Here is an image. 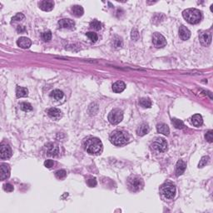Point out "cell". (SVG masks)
Masks as SVG:
<instances>
[{
    "mask_svg": "<svg viewBox=\"0 0 213 213\" xmlns=\"http://www.w3.org/2000/svg\"><path fill=\"white\" fill-rule=\"evenodd\" d=\"M55 176L58 179H63L67 176V172H66L65 170H58L55 172Z\"/></svg>",
    "mask_w": 213,
    "mask_h": 213,
    "instance_id": "cell-31",
    "label": "cell"
},
{
    "mask_svg": "<svg viewBox=\"0 0 213 213\" xmlns=\"http://www.w3.org/2000/svg\"><path fill=\"white\" fill-rule=\"evenodd\" d=\"M13 152L12 149L8 145L3 144L0 148V158L2 160L8 159L12 157Z\"/></svg>",
    "mask_w": 213,
    "mask_h": 213,
    "instance_id": "cell-10",
    "label": "cell"
},
{
    "mask_svg": "<svg viewBox=\"0 0 213 213\" xmlns=\"http://www.w3.org/2000/svg\"><path fill=\"white\" fill-rule=\"evenodd\" d=\"M45 151H46V153L49 156H52V157H57V156L59 155V147L58 145H57L56 143H47L45 147Z\"/></svg>",
    "mask_w": 213,
    "mask_h": 213,
    "instance_id": "cell-8",
    "label": "cell"
},
{
    "mask_svg": "<svg viewBox=\"0 0 213 213\" xmlns=\"http://www.w3.org/2000/svg\"><path fill=\"white\" fill-rule=\"evenodd\" d=\"M182 16L186 22L191 24H196L201 20V13L196 8H187L182 13Z\"/></svg>",
    "mask_w": 213,
    "mask_h": 213,
    "instance_id": "cell-2",
    "label": "cell"
},
{
    "mask_svg": "<svg viewBox=\"0 0 213 213\" xmlns=\"http://www.w3.org/2000/svg\"><path fill=\"white\" fill-rule=\"evenodd\" d=\"M28 94H29V91H28L26 87H17V88H16V95H17V97H27Z\"/></svg>",
    "mask_w": 213,
    "mask_h": 213,
    "instance_id": "cell-24",
    "label": "cell"
},
{
    "mask_svg": "<svg viewBox=\"0 0 213 213\" xmlns=\"http://www.w3.org/2000/svg\"><path fill=\"white\" fill-rule=\"evenodd\" d=\"M139 103L144 108H149L152 106V102L149 98H141Z\"/></svg>",
    "mask_w": 213,
    "mask_h": 213,
    "instance_id": "cell-27",
    "label": "cell"
},
{
    "mask_svg": "<svg viewBox=\"0 0 213 213\" xmlns=\"http://www.w3.org/2000/svg\"><path fill=\"white\" fill-rule=\"evenodd\" d=\"M200 42L203 46H208L211 43V33H207V32H204L200 34Z\"/></svg>",
    "mask_w": 213,
    "mask_h": 213,
    "instance_id": "cell-12",
    "label": "cell"
},
{
    "mask_svg": "<svg viewBox=\"0 0 213 213\" xmlns=\"http://www.w3.org/2000/svg\"><path fill=\"white\" fill-rule=\"evenodd\" d=\"M205 138L206 140L209 143H212L213 142V132L212 131H208L206 133L205 135Z\"/></svg>",
    "mask_w": 213,
    "mask_h": 213,
    "instance_id": "cell-35",
    "label": "cell"
},
{
    "mask_svg": "<svg viewBox=\"0 0 213 213\" xmlns=\"http://www.w3.org/2000/svg\"><path fill=\"white\" fill-rule=\"evenodd\" d=\"M125 88H126V84L122 81H117L112 85V91L116 93L123 92Z\"/></svg>",
    "mask_w": 213,
    "mask_h": 213,
    "instance_id": "cell-18",
    "label": "cell"
},
{
    "mask_svg": "<svg viewBox=\"0 0 213 213\" xmlns=\"http://www.w3.org/2000/svg\"><path fill=\"white\" fill-rule=\"evenodd\" d=\"M17 44L18 46L20 47V48H22L23 49H27L30 48V46L32 45V42L30 39L26 38V37H21V38L18 39Z\"/></svg>",
    "mask_w": 213,
    "mask_h": 213,
    "instance_id": "cell-14",
    "label": "cell"
},
{
    "mask_svg": "<svg viewBox=\"0 0 213 213\" xmlns=\"http://www.w3.org/2000/svg\"><path fill=\"white\" fill-rule=\"evenodd\" d=\"M10 175V168L8 165L3 163L1 165V180L4 181L5 179L8 178Z\"/></svg>",
    "mask_w": 213,
    "mask_h": 213,
    "instance_id": "cell-19",
    "label": "cell"
},
{
    "mask_svg": "<svg viewBox=\"0 0 213 213\" xmlns=\"http://www.w3.org/2000/svg\"><path fill=\"white\" fill-rule=\"evenodd\" d=\"M151 149L156 153H162L167 152V143L164 138H158L156 139L151 145Z\"/></svg>",
    "mask_w": 213,
    "mask_h": 213,
    "instance_id": "cell-4",
    "label": "cell"
},
{
    "mask_svg": "<svg viewBox=\"0 0 213 213\" xmlns=\"http://www.w3.org/2000/svg\"><path fill=\"white\" fill-rule=\"evenodd\" d=\"M123 119V112L118 108L113 109L108 114V121L112 125H117L120 123Z\"/></svg>",
    "mask_w": 213,
    "mask_h": 213,
    "instance_id": "cell-5",
    "label": "cell"
},
{
    "mask_svg": "<svg viewBox=\"0 0 213 213\" xmlns=\"http://www.w3.org/2000/svg\"><path fill=\"white\" fill-rule=\"evenodd\" d=\"M209 161H210V158H209L208 156L202 157L201 159L200 160V162H199V164H198L199 168H201V167H203L204 166H206V165L209 162Z\"/></svg>",
    "mask_w": 213,
    "mask_h": 213,
    "instance_id": "cell-29",
    "label": "cell"
},
{
    "mask_svg": "<svg viewBox=\"0 0 213 213\" xmlns=\"http://www.w3.org/2000/svg\"><path fill=\"white\" fill-rule=\"evenodd\" d=\"M3 189H4V191H8V192H11V191H13V186L10 183H7L3 186Z\"/></svg>",
    "mask_w": 213,
    "mask_h": 213,
    "instance_id": "cell-38",
    "label": "cell"
},
{
    "mask_svg": "<svg viewBox=\"0 0 213 213\" xmlns=\"http://www.w3.org/2000/svg\"><path fill=\"white\" fill-rule=\"evenodd\" d=\"M172 125L177 129H182L185 127L183 122H182V120H180V119L177 118H172Z\"/></svg>",
    "mask_w": 213,
    "mask_h": 213,
    "instance_id": "cell-26",
    "label": "cell"
},
{
    "mask_svg": "<svg viewBox=\"0 0 213 213\" xmlns=\"http://www.w3.org/2000/svg\"><path fill=\"white\" fill-rule=\"evenodd\" d=\"M20 108L22 109L23 111L29 112L33 109V106L29 102H22V103H20Z\"/></svg>",
    "mask_w": 213,
    "mask_h": 213,
    "instance_id": "cell-30",
    "label": "cell"
},
{
    "mask_svg": "<svg viewBox=\"0 0 213 213\" xmlns=\"http://www.w3.org/2000/svg\"><path fill=\"white\" fill-rule=\"evenodd\" d=\"M191 123L195 127H201L203 124V118L200 114H196L191 117Z\"/></svg>",
    "mask_w": 213,
    "mask_h": 213,
    "instance_id": "cell-21",
    "label": "cell"
},
{
    "mask_svg": "<svg viewBox=\"0 0 213 213\" xmlns=\"http://www.w3.org/2000/svg\"><path fill=\"white\" fill-rule=\"evenodd\" d=\"M48 114L52 119H54V120H58L62 117V112L60 111V109L56 108V107H52V108L49 109Z\"/></svg>",
    "mask_w": 213,
    "mask_h": 213,
    "instance_id": "cell-15",
    "label": "cell"
},
{
    "mask_svg": "<svg viewBox=\"0 0 213 213\" xmlns=\"http://www.w3.org/2000/svg\"><path fill=\"white\" fill-rule=\"evenodd\" d=\"M102 23L99 21H97V20H93V21L90 23V27L92 28V29H94L95 30H100L102 29Z\"/></svg>",
    "mask_w": 213,
    "mask_h": 213,
    "instance_id": "cell-28",
    "label": "cell"
},
{
    "mask_svg": "<svg viewBox=\"0 0 213 213\" xmlns=\"http://www.w3.org/2000/svg\"><path fill=\"white\" fill-rule=\"evenodd\" d=\"M153 43L156 48H163L167 44V40L161 34L155 33L153 34Z\"/></svg>",
    "mask_w": 213,
    "mask_h": 213,
    "instance_id": "cell-9",
    "label": "cell"
},
{
    "mask_svg": "<svg viewBox=\"0 0 213 213\" xmlns=\"http://www.w3.org/2000/svg\"><path fill=\"white\" fill-rule=\"evenodd\" d=\"M54 165V162L53 160H46L44 162V167H46L47 168H51L52 167H53Z\"/></svg>",
    "mask_w": 213,
    "mask_h": 213,
    "instance_id": "cell-39",
    "label": "cell"
},
{
    "mask_svg": "<svg viewBox=\"0 0 213 213\" xmlns=\"http://www.w3.org/2000/svg\"><path fill=\"white\" fill-rule=\"evenodd\" d=\"M128 187L130 190L132 191H140L141 189L143 188V180L138 177H132L128 179Z\"/></svg>",
    "mask_w": 213,
    "mask_h": 213,
    "instance_id": "cell-7",
    "label": "cell"
},
{
    "mask_svg": "<svg viewBox=\"0 0 213 213\" xmlns=\"http://www.w3.org/2000/svg\"><path fill=\"white\" fill-rule=\"evenodd\" d=\"M149 131H150V128H149V126H148V124L143 123V124H141L140 126H139V127L138 128V130H137V133H138V136L143 137V136L148 134V133L149 132Z\"/></svg>",
    "mask_w": 213,
    "mask_h": 213,
    "instance_id": "cell-20",
    "label": "cell"
},
{
    "mask_svg": "<svg viewBox=\"0 0 213 213\" xmlns=\"http://www.w3.org/2000/svg\"><path fill=\"white\" fill-rule=\"evenodd\" d=\"M87 185L89 186H91V187H94V186H97V181H96L95 178L87 180Z\"/></svg>",
    "mask_w": 213,
    "mask_h": 213,
    "instance_id": "cell-40",
    "label": "cell"
},
{
    "mask_svg": "<svg viewBox=\"0 0 213 213\" xmlns=\"http://www.w3.org/2000/svg\"><path fill=\"white\" fill-rule=\"evenodd\" d=\"M157 130H158V132L159 133H162V134L166 136H168L170 133L169 127H168L167 124L165 123L158 124V126H157Z\"/></svg>",
    "mask_w": 213,
    "mask_h": 213,
    "instance_id": "cell-22",
    "label": "cell"
},
{
    "mask_svg": "<svg viewBox=\"0 0 213 213\" xmlns=\"http://www.w3.org/2000/svg\"><path fill=\"white\" fill-rule=\"evenodd\" d=\"M50 96H51V97H53L54 100L58 101V100H61L63 97V92L58 89L53 90V92H51Z\"/></svg>",
    "mask_w": 213,
    "mask_h": 213,
    "instance_id": "cell-25",
    "label": "cell"
},
{
    "mask_svg": "<svg viewBox=\"0 0 213 213\" xmlns=\"http://www.w3.org/2000/svg\"><path fill=\"white\" fill-rule=\"evenodd\" d=\"M17 31L18 32V33H23V32L26 31V29H25V27L23 26H18Z\"/></svg>",
    "mask_w": 213,
    "mask_h": 213,
    "instance_id": "cell-41",
    "label": "cell"
},
{
    "mask_svg": "<svg viewBox=\"0 0 213 213\" xmlns=\"http://www.w3.org/2000/svg\"><path fill=\"white\" fill-rule=\"evenodd\" d=\"M113 44L114 47H115L116 49H117V48H121V47L122 46V41L121 40V39H119V38L117 37L116 39H114Z\"/></svg>",
    "mask_w": 213,
    "mask_h": 213,
    "instance_id": "cell-37",
    "label": "cell"
},
{
    "mask_svg": "<svg viewBox=\"0 0 213 213\" xmlns=\"http://www.w3.org/2000/svg\"><path fill=\"white\" fill-rule=\"evenodd\" d=\"M179 36L180 38L182 39V40H188L191 37V32L189 31V29L187 28H186L185 26L180 27L179 29Z\"/></svg>",
    "mask_w": 213,
    "mask_h": 213,
    "instance_id": "cell-17",
    "label": "cell"
},
{
    "mask_svg": "<svg viewBox=\"0 0 213 213\" xmlns=\"http://www.w3.org/2000/svg\"><path fill=\"white\" fill-rule=\"evenodd\" d=\"M72 12H73V14L76 17H81L83 15V13H84V10L82 8V6H79V5H75L72 8Z\"/></svg>",
    "mask_w": 213,
    "mask_h": 213,
    "instance_id": "cell-23",
    "label": "cell"
},
{
    "mask_svg": "<svg viewBox=\"0 0 213 213\" xmlns=\"http://www.w3.org/2000/svg\"><path fill=\"white\" fill-rule=\"evenodd\" d=\"M23 19H24V15L23 14V13H17L12 18V23L16 22V21H22Z\"/></svg>",
    "mask_w": 213,
    "mask_h": 213,
    "instance_id": "cell-34",
    "label": "cell"
},
{
    "mask_svg": "<svg viewBox=\"0 0 213 213\" xmlns=\"http://www.w3.org/2000/svg\"><path fill=\"white\" fill-rule=\"evenodd\" d=\"M161 192L167 199H172L176 194V186L172 183H165L161 187Z\"/></svg>",
    "mask_w": 213,
    "mask_h": 213,
    "instance_id": "cell-6",
    "label": "cell"
},
{
    "mask_svg": "<svg viewBox=\"0 0 213 213\" xmlns=\"http://www.w3.org/2000/svg\"><path fill=\"white\" fill-rule=\"evenodd\" d=\"M53 7H54V2L52 0H44V1H41L39 3V8L46 12H49L53 10Z\"/></svg>",
    "mask_w": 213,
    "mask_h": 213,
    "instance_id": "cell-13",
    "label": "cell"
},
{
    "mask_svg": "<svg viewBox=\"0 0 213 213\" xmlns=\"http://www.w3.org/2000/svg\"><path fill=\"white\" fill-rule=\"evenodd\" d=\"M51 39H52V33L50 31L44 32V33L42 34V39H43L44 42L50 41Z\"/></svg>",
    "mask_w": 213,
    "mask_h": 213,
    "instance_id": "cell-33",
    "label": "cell"
},
{
    "mask_svg": "<svg viewBox=\"0 0 213 213\" xmlns=\"http://www.w3.org/2000/svg\"><path fill=\"white\" fill-rule=\"evenodd\" d=\"M129 140L128 135L122 131H114L110 135V141L115 146H122Z\"/></svg>",
    "mask_w": 213,
    "mask_h": 213,
    "instance_id": "cell-3",
    "label": "cell"
},
{
    "mask_svg": "<svg viewBox=\"0 0 213 213\" xmlns=\"http://www.w3.org/2000/svg\"><path fill=\"white\" fill-rule=\"evenodd\" d=\"M131 38L132 40H134V41L138 40V39H139V34H138V31L137 29H132V31L131 34Z\"/></svg>",
    "mask_w": 213,
    "mask_h": 213,
    "instance_id": "cell-36",
    "label": "cell"
},
{
    "mask_svg": "<svg viewBox=\"0 0 213 213\" xmlns=\"http://www.w3.org/2000/svg\"><path fill=\"white\" fill-rule=\"evenodd\" d=\"M186 167V163L182 160H179L177 162V165H176V175H177V177H179V176H181V175L184 173Z\"/></svg>",
    "mask_w": 213,
    "mask_h": 213,
    "instance_id": "cell-16",
    "label": "cell"
},
{
    "mask_svg": "<svg viewBox=\"0 0 213 213\" xmlns=\"http://www.w3.org/2000/svg\"><path fill=\"white\" fill-rule=\"evenodd\" d=\"M86 35H87V38L91 40L92 43H96L97 39H98V38H97V34H95V33H93V32H88V33L86 34Z\"/></svg>",
    "mask_w": 213,
    "mask_h": 213,
    "instance_id": "cell-32",
    "label": "cell"
},
{
    "mask_svg": "<svg viewBox=\"0 0 213 213\" xmlns=\"http://www.w3.org/2000/svg\"><path fill=\"white\" fill-rule=\"evenodd\" d=\"M84 148L91 155H99L102 151V143L97 138H90L85 142Z\"/></svg>",
    "mask_w": 213,
    "mask_h": 213,
    "instance_id": "cell-1",
    "label": "cell"
},
{
    "mask_svg": "<svg viewBox=\"0 0 213 213\" xmlns=\"http://www.w3.org/2000/svg\"><path fill=\"white\" fill-rule=\"evenodd\" d=\"M58 26L60 29H73L75 27V23L73 20H71L69 18H64V19H61L58 21Z\"/></svg>",
    "mask_w": 213,
    "mask_h": 213,
    "instance_id": "cell-11",
    "label": "cell"
}]
</instances>
